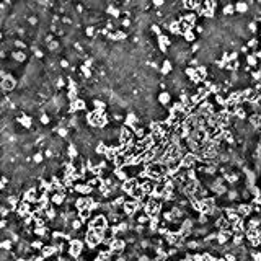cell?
<instances>
[{
  "instance_id": "cell-1",
  "label": "cell",
  "mask_w": 261,
  "mask_h": 261,
  "mask_svg": "<svg viewBox=\"0 0 261 261\" xmlns=\"http://www.w3.org/2000/svg\"><path fill=\"white\" fill-rule=\"evenodd\" d=\"M162 206H163V199L162 198H154V196H150L149 202L145 204V207H144V212H145L147 215H150V217H158L160 211H162Z\"/></svg>"
},
{
  "instance_id": "cell-2",
  "label": "cell",
  "mask_w": 261,
  "mask_h": 261,
  "mask_svg": "<svg viewBox=\"0 0 261 261\" xmlns=\"http://www.w3.org/2000/svg\"><path fill=\"white\" fill-rule=\"evenodd\" d=\"M108 227H110V219H108V215H97L95 219H91L88 222V229L95 230V232H98V233H103Z\"/></svg>"
},
{
  "instance_id": "cell-3",
  "label": "cell",
  "mask_w": 261,
  "mask_h": 261,
  "mask_svg": "<svg viewBox=\"0 0 261 261\" xmlns=\"http://www.w3.org/2000/svg\"><path fill=\"white\" fill-rule=\"evenodd\" d=\"M85 243L86 246L90 248V250H95L100 243H103V238H101V233L95 232V230H88V232L85 233Z\"/></svg>"
},
{
  "instance_id": "cell-4",
  "label": "cell",
  "mask_w": 261,
  "mask_h": 261,
  "mask_svg": "<svg viewBox=\"0 0 261 261\" xmlns=\"http://www.w3.org/2000/svg\"><path fill=\"white\" fill-rule=\"evenodd\" d=\"M82 253H83V242L78 238H72L69 243V255L73 259H78V256H82Z\"/></svg>"
},
{
  "instance_id": "cell-5",
  "label": "cell",
  "mask_w": 261,
  "mask_h": 261,
  "mask_svg": "<svg viewBox=\"0 0 261 261\" xmlns=\"http://www.w3.org/2000/svg\"><path fill=\"white\" fill-rule=\"evenodd\" d=\"M139 185H141V183L137 181V178H136V176H132V178L129 176L126 181H123V183H121V189H123V193H126V194H130L134 189L137 188Z\"/></svg>"
},
{
  "instance_id": "cell-6",
  "label": "cell",
  "mask_w": 261,
  "mask_h": 261,
  "mask_svg": "<svg viewBox=\"0 0 261 261\" xmlns=\"http://www.w3.org/2000/svg\"><path fill=\"white\" fill-rule=\"evenodd\" d=\"M110 248H111V251H113V255H121L124 251V248H126V240H123V238H114L111 243H110Z\"/></svg>"
},
{
  "instance_id": "cell-7",
  "label": "cell",
  "mask_w": 261,
  "mask_h": 261,
  "mask_svg": "<svg viewBox=\"0 0 261 261\" xmlns=\"http://www.w3.org/2000/svg\"><path fill=\"white\" fill-rule=\"evenodd\" d=\"M196 160H198V157H196V154H193V152H189V154L183 155L181 158V168H193L196 165Z\"/></svg>"
},
{
  "instance_id": "cell-8",
  "label": "cell",
  "mask_w": 261,
  "mask_h": 261,
  "mask_svg": "<svg viewBox=\"0 0 261 261\" xmlns=\"http://www.w3.org/2000/svg\"><path fill=\"white\" fill-rule=\"evenodd\" d=\"M33 211H34V209H31V204L26 202V201H21L18 204V207H16V214H18L20 217H23V219H25L26 215L33 214Z\"/></svg>"
},
{
  "instance_id": "cell-9",
  "label": "cell",
  "mask_w": 261,
  "mask_h": 261,
  "mask_svg": "<svg viewBox=\"0 0 261 261\" xmlns=\"http://www.w3.org/2000/svg\"><path fill=\"white\" fill-rule=\"evenodd\" d=\"M23 201L29 202V204L38 202V201H39V193H38V189H36V188H29L28 191H25V194H23Z\"/></svg>"
},
{
  "instance_id": "cell-10",
  "label": "cell",
  "mask_w": 261,
  "mask_h": 261,
  "mask_svg": "<svg viewBox=\"0 0 261 261\" xmlns=\"http://www.w3.org/2000/svg\"><path fill=\"white\" fill-rule=\"evenodd\" d=\"M73 189H75L78 194L86 196V194H91V191H93V186L88 185V183H78V185L73 186Z\"/></svg>"
},
{
  "instance_id": "cell-11",
  "label": "cell",
  "mask_w": 261,
  "mask_h": 261,
  "mask_svg": "<svg viewBox=\"0 0 261 261\" xmlns=\"http://www.w3.org/2000/svg\"><path fill=\"white\" fill-rule=\"evenodd\" d=\"M215 227H217V229H220V230H230V229H232V224H230V220L227 219V217L222 214L220 217H217V220H215Z\"/></svg>"
},
{
  "instance_id": "cell-12",
  "label": "cell",
  "mask_w": 261,
  "mask_h": 261,
  "mask_svg": "<svg viewBox=\"0 0 261 261\" xmlns=\"http://www.w3.org/2000/svg\"><path fill=\"white\" fill-rule=\"evenodd\" d=\"M73 204H75V209H77V211H80V209H86V207H90V204H91V198L82 196V198L75 199V201H73Z\"/></svg>"
},
{
  "instance_id": "cell-13",
  "label": "cell",
  "mask_w": 261,
  "mask_h": 261,
  "mask_svg": "<svg viewBox=\"0 0 261 261\" xmlns=\"http://www.w3.org/2000/svg\"><path fill=\"white\" fill-rule=\"evenodd\" d=\"M230 238H232V230H219V233H217V243L219 245H225Z\"/></svg>"
},
{
  "instance_id": "cell-14",
  "label": "cell",
  "mask_w": 261,
  "mask_h": 261,
  "mask_svg": "<svg viewBox=\"0 0 261 261\" xmlns=\"http://www.w3.org/2000/svg\"><path fill=\"white\" fill-rule=\"evenodd\" d=\"M180 232L183 233V237H189L193 233V220L186 219L185 222H181V227H180Z\"/></svg>"
},
{
  "instance_id": "cell-15",
  "label": "cell",
  "mask_w": 261,
  "mask_h": 261,
  "mask_svg": "<svg viewBox=\"0 0 261 261\" xmlns=\"http://www.w3.org/2000/svg\"><path fill=\"white\" fill-rule=\"evenodd\" d=\"M253 209H255L253 204H240V206L237 207V212H238V215H240V217H246V215L251 214Z\"/></svg>"
},
{
  "instance_id": "cell-16",
  "label": "cell",
  "mask_w": 261,
  "mask_h": 261,
  "mask_svg": "<svg viewBox=\"0 0 261 261\" xmlns=\"http://www.w3.org/2000/svg\"><path fill=\"white\" fill-rule=\"evenodd\" d=\"M65 201V194L64 193H60V191H54L51 196V202L52 204H56V206H62Z\"/></svg>"
},
{
  "instance_id": "cell-17",
  "label": "cell",
  "mask_w": 261,
  "mask_h": 261,
  "mask_svg": "<svg viewBox=\"0 0 261 261\" xmlns=\"http://www.w3.org/2000/svg\"><path fill=\"white\" fill-rule=\"evenodd\" d=\"M56 253H57V248L54 245H44V248L41 250V256H44V258H51Z\"/></svg>"
},
{
  "instance_id": "cell-18",
  "label": "cell",
  "mask_w": 261,
  "mask_h": 261,
  "mask_svg": "<svg viewBox=\"0 0 261 261\" xmlns=\"http://www.w3.org/2000/svg\"><path fill=\"white\" fill-rule=\"evenodd\" d=\"M34 235H38L39 240H47V238H49V229L47 227H36L34 229Z\"/></svg>"
},
{
  "instance_id": "cell-19",
  "label": "cell",
  "mask_w": 261,
  "mask_h": 261,
  "mask_svg": "<svg viewBox=\"0 0 261 261\" xmlns=\"http://www.w3.org/2000/svg\"><path fill=\"white\" fill-rule=\"evenodd\" d=\"M113 163H114L116 168H124L126 165H127V158H126V155H117L114 160H113Z\"/></svg>"
},
{
  "instance_id": "cell-20",
  "label": "cell",
  "mask_w": 261,
  "mask_h": 261,
  "mask_svg": "<svg viewBox=\"0 0 261 261\" xmlns=\"http://www.w3.org/2000/svg\"><path fill=\"white\" fill-rule=\"evenodd\" d=\"M130 198H132V199H137V201H141V199L145 198V193H144V189H142V186H141V185H139L137 188L134 189L132 193H130Z\"/></svg>"
},
{
  "instance_id": "cell-21",
  "label": "cell",
  "mask_w": 261,
  "mask_h": 261,
  "mask_svg": "<svg viewBox=\"0 0 261 261\" xmlns=\"http://www.w3.org/2000/svg\"><path fill=\"white\" fill-rule=\"evenodd\" d=\"M150 219H152V217L150 215H147L145 214V212H144V214H141V215H137V224L139 225H145V227H149V224H150Z\"/></svg>"
},
{
  "instance_id": "cell-22",
  "label": "cell",
  "mask_w": 261,
  "mask_h": 261,
  "mask_svg": "<svg viewBox=\"0 0 261 261\" xmlns=\"http://www.w3.org/2000/svg\"><path fill=\"white\" fill-rule=\"evenodd\" d=\"M91 212H93V211H91V209L90 207H86V209H80V211H78V219H80V220H88L90 219V215H91Z\"/></svg>"
},
{
  "instance_id": "cell-23",
  "label": "cell",
  "mask_w": 261,
  "mask_h": 261,
  "mask_svg": "<svg viewBox=\"0 0 261 261\" xmlns=\"http://www.w3.org/2000/svg\"><path fill=\"white\" fill-rule=\"evenodd\" d=\"M114 176L117 178L119 181H126L127 180V173H126V170H123V168H114Z\"/></svg>"
},
{
  "instance_id": "cell-24",
  "label": "cell",
  "mask_w": 261,
  "mask_h": 261,
  "mask_svg": "<svg viewBox=\"0 0 261 261\" xmlns=\"http://www.w3.org/2000/svg\"><path fill=\"white\" fill-rule=\"evenodd\" d=\"M86 183H88V185H91L93 188H95V186H98V188H100V186H101L104 181H103V176H91Z\"/></svg>"
},
{
  "instance_id": "cell-25",
  "label": "cell",
  "mask_w": 261,
  "mask_h": 261,
  "mask_svg": "<svg viewBox=\"0 0 261 261\" xmlns=\"http://www.w3.org/2000/svg\"><path fill=\"white\" fill-rule=\"evenodd\" d=\"M0 248H2L3 251H10L13 248V242L12 240H3L2 243H0Z\"/></svg>"
},
{
  "instance_id": "cell-26",
  "label": "cell",
  "mask_w": 261,
  "mask_h": 261,
  "mask_svg": "<svg viewBox=\"0 0 261 261\" xmlns=\"http://www.w3.org/2000/svg\"><path fill=\"white\" fill-rule=\"evenodd\" d=\"M201 246H202V243H201V242H194V240L186 243V248H188V250H199Z\"/></svg>"
},
{
  "instance_id": "cell-27",
  "label": "cell",
  "mask_w": 261,
  "mask_h": 261,
  "mask_svg": "<svg viewBox=\"0 0 261 261\" xmlns=\"http://www.w3.org/2000/svg\"><path fill=\"white\" fill-rule=\"evenodd\" d=\"M33 248V250H39L41 251L42 248H44V243H42V240H34V242H31V245H29Z\"/></svg>"
},
{
  "instance_id": "cell-28",
  "label": "cell",
  "mask_w": 261,
  "mask_h": 261,
  "mask_svg": "<svg viewBox=\"0 0 261 261\" xmlns=\"http://www.w3.org/2000/svg\"><path fill=\"white\" fill-rule=\"evenodd\" d=\"M82 222H83V220H80V219H73V220H72V224H70V227H72L73 230H78V229L82 227Z\"/></svg>"
},
{
  "instance_id": "cell-29",
  "label": "cell",
  "mask_w": 261,
  "mask_h": 261,
  "mask_svg": "<svg viewBox=\"0 0 261 261\" xmlns=\"http://www.w3.org/2000/svg\"><path fill=\"white\" fill-rule=\"evenodd\" d=\"M202 261H217V258L212 253H202Z\"/></svg>"
},
{
  "instance_id": "cell-30",
  "label": "cell",
  "mask_w": 261,
  "mask_h": 261,
  "mask_svg": "<svg viewBox=\"0 0 261 261\" xmlns=\"http://www.w3.org/2000/svg\"><path fill=\"white\" fill-rule=\"evenodd\" d=\"M186 178H188V180H196V171H194L193 168L186 170Z\"/></svg>"
},
{
  "instance_id": "cell-31",
  "label": "cell",
  "mask_w": 261,
  "mask_h": 261,
  "mask_svg": "<svg viewBox=\"0 0 261 261\" xmlns=\"http://www.w3.org/2000/svg\"><path fill=\"white\" fill-rule=\"evenodd\" d=\"M46 215L49 217V219H54V217H56V211H54V207H52V206H49L46 209Z\"/></svg>"
},
{
  "instance_id": "cell-32",
  "label": "cell",
  "mask_w": 261,
  "mask_h": 261,
  "mask_svg": "<svg viewBox=\"0 0 261 261\" xmlns=\"http://www.w3.org/2000/svg\"><path fill=\"white\" fill-rule=\"evenodd\" d=\"M251 258H253V261H261V251L253 250L251 251Z\"/></svg>"
},
{
  "instance_id": "cell-33",
  "label": "cell",
  "mask_w": 261,
  "mask_h": 261,
  "mask_svg": "<svg viewBox=\"0 0 261 261\" xmlns=\"http://www.w3.org/2000/svg\"><path fill=\"white\" fill-rule=\"evenodd\" d=\"M207 220H209V215L207 214H201V212H199V224H207Z\"/></svg>"
},
{
  "instance_id": "cell-34",
  "label": "cell",
  "mask_w": 261,
  "mask_h": 261,
  "mask_svg": "<svg viewBox=\"0 0 261 261\" xmlns=\"http://www.w3.org/2000/svg\"><path fill=\"white\" fill-rule=\"evenodd\" d=\"M229 201H235L238 198V191H229Z\"/></svg>"
},
{
  "instance_id": "cell-35",
  "label": "cell",
  "mask_w": 261,
  "mask_h": 261,
  "mask_svg": "<svg viewBox=\"0 0 261 261\" xmlns=\"http://www.w3.org/2000/svg\"><path fill=\"white\" fill-rule=\"evenodd\" d=\"M170 101V95L168 93H162V95H160V103H168Z\"/></svg>"
},
{
  "instance_id": "cell-36",
  "label": "cell",
  "mask_w": 261,
  "mask_h": 261,
  "mask_svg": "<svg viewBox=\"0 0 261 261\" xmlns=\"http://www.w3.org/2000/svg\"><path fill=\"white\" fill-rule=\"evenodd\" d=\"M225 261H237V256L233 253H225Z\"/></svg>"
},
{
  "instance_id": "cell-37",
  "label": "cell",
  "mask_w": 261,
  "mask_h": 261,
  "mask_svg": "<svg viewBox=\"0 0 261 261\" xmlns=\"http://www.w3.org/2000/svg\"><path fill=\"white\" fill-rule=\"evenodd\" d=\"M253 204H255V207H261V196L253 198Z\"/></svg>"
},
{
  "instance_id": "cell-38",
  "label": "cell",
  "mask_w": 261,
  "mask_h": 261,
  "mask_svg": "<svg viewBox=\"0 0 261 261\" xmlns=\"http://www.w3.org/2000/svg\"><path fill=\"white\" fill-rule=\"evenodd\" d=\"M137 261H152V259H150L147 255H141V256L137 258Z\"/></svg>"
},
{
  "instance_id": "cell-39",
  "label": "cell",
  "mask_w": 261,
  "mask_h": 261,
  "mask_svg": "<svg viewBox=\"0 0 261 261\" xmlns=\"http://www.w3.org/2000/svg\"><path fill=\"white\" fill-rule=\"evenodd\" d=\"M34 162H36V163H41V162H42V155H41V154H36V155H34Z\"/></svg>"
},
{
  "instance_id": "cell-40",
  "label": "cell",
  "mask_w": 261,
  "mask_h": 261,
  "mask_svg": "<svg viewBox=\"0 0 261 261\" xmlns=\"http://www.w3.org/2000/svg\"><path fill=\"white\" fill-rule=\"evenodd\" d=\"M7 185H8V178H7V176H3V178H2V188H5Z\"/></svg>"
},
{
  "instance_id": "cell-41",
  "label": "cell",
  "mask_w": 261,
  "mask_h": 261,
  "mask_svg": "<svg viewBox=\"0 0 261 261\" xmlns=\"http://www.w3.org/2000/svg\"><path fill=\"white\" fill-rule=\"evenodd\" d=\"M7 214H8V207H7V206H3V207H2V215H3V219H5V215H7Z\"/></svg>"
},
{
  "instance_id": "cell-42",
  "label": "cell",
  "mask_w": 261,
  "mask_h": 261,
  "mask_svg": "<svg viewBox=\"0 0 261 261\" xmlns=\"http://www.w3.org/2000/svg\"><path fill=\"white\" fill-rule=\"evenodd\" d=\"M59 136H67V129H59Z\"/></svg>"
},
{
  "instance_id": "cell-43",
  "label": "cell",
  "mask_w": 261,
  "mask_h": 261,
  "mask_svg": "<svg viewBox=\"0 0 261 261\" xmlns=\"http://www.w3.org/2000/svg\"><path fill=\"white\" fill-rule=\"evenodd\" d=\"M0 227H2V229H7V219H2V222H0Z\"/></svg>"
},
{
  "instance_id": "cell-44",
  "label": "cell",
  "mask_w": 261,
  "mask_h": 261,
  "mask_svg": "<svg viewBox=\"0 0 261 261\" xmlns=\"http://www.w3.org/2000/svg\"><path fill=\"white\" fill-rule=\"evenodd\" d=\"M116 261H127V258H126V256H123V255H121V256H117V259Z\"/></svg>"
},
{
  "instance_id": "cell-45",
  "label": "cell",
  "mask_w": 261,
  "mask_h": 261,
  "mask_svg": "<svg viewBox=\"0 0 261 261\" xmlns=\"http://www.w3.org/2000/svg\"><path fill=\"white\" fill-rule=\"evenodd\" d=\"M33 261H44V256H36V258H33Z\"/></svg>"
},
{
  "instance_id": "cell-46",
  "label": "cell",
  "mask_w": 261,
  "mask_h": 261,
  "mask_svg": "<svg viewBox=\"0 0 261 261\" xmlns=\"http://www.w3.org/2000/svg\"><path fill=\"white\" fill-rule=\"evenodd\" d=\"M16 261H28V259H23V258H18V259H16Z\"/></svg>"
},
{
  "instance_id": "cell-47",
  "label": "cell",
  "mask_w": 261,
  "mask_h": 261,
  "mask_svg": "<svg viewBox=\"0 0 261 261\" xmlns=\"http://www.w3.org/2000/svg\"><path fill=\"white\" fill-rule=\"evenodd\" d=\"M259 188H261V186H259Z\"/></svg>"
}]
</instances>
